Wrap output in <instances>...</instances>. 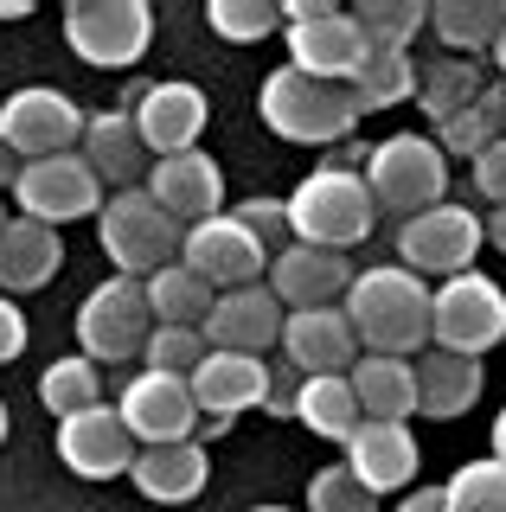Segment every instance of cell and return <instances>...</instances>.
<instances>
[{
	"mask_svg": "<svg viewBox=\"0 0 506 512\" xmlns=\"http://www.w3.org/2000/svg\"><path fill=\"white\" fill-rule=\"evenodd\" d=\"M148 192L161 212L180 224H199V218H218L225 212V173H218V160L205 154V148H186V154H167V160H154L148 167Z\"/></svg>",
	"mask_w": 506,
	"mask_h": 512,
	"instance_id": "18",
	"label": "cell"
},
{
	"mask_svg": "<svg viewBox=\"0 0 506 512\" xmlns=\"http://www.w3.org/2000/svg\"><path fill=\"white\" fill-rule=\"evenodd\" d=\"M116 416L122 429L135 436V448H154V442H193V391L186 378H167V372H135L116 397Z\"/></svg>",
	"mask_w": 506,
	"mask_h": 512,
	"instance_id": "15",
	"label": "cell"
},
{
	"mask_svg": "<svg viewBox=\"0 0 506 512\" xmlns=\"http://www.w3.org/2000/svg\"><path fill=\"white\" fill-rule=\"evenodd\" d=\"M148 327H154L148 295H141V282H129V276H103V282L84 295V308H77V340H84V359H90V365L141 359Z\"/></svg>",
	"mask_w": 506,
	"mask_h": 512,
	"instance_id": "11",
	"label": "cell"
},
{
	"mask_svg": "<svg viewBox=\"0 0 506 512\" xmlns=\"http://www.w3.org/2000/svg\"><path fill=\"white\" fill-rule=\"evenodd\" d=\"M141 295H148V314H154V327H199L205 314H212V282H199L186 263H167V269H154L148 282H141Z\"/></svg>",
	"mask_w": 506,
	"mask_h": 512,
	"instance_id": "30",
	"label": "cell"
},
{
	"mask_svg": "<svg viewBox=\"0 0 506 512\" xmlns=\"http://www.w3.org/2000/svg\"><path fill=\"white\" fill-rule=\"evenodd\" d=\"M0 442H7V404H0Z\"/></svg>",
	"mask_w": 506,
	"mask_h": 512,
	"instance_id": "52",
	"label": "cell"
},
{
	"mask_svg": "<svg viewBox=\"0 0 506 512\" xmlns=\"http://www.w3.org/2000/svg\"><path fill=\"white\" fill-rule=\"evenodd\" d=\"M58 269H65V237L13 212L7 231H0V295L20 301V295H33V288H45Z\"/></svg>",
	"mask_w": 506,
	"mask_h": 512,
	"instance_id": "27",
	"label": "cell"
},
{
	"mask_svg": "<svg viewBox=\"0 0 506 512\" xmlns=\"http://www.w3.org/2000/svg\"><path fill=\"white\" fill-rule=\"evenodd\" d=\"M109 192L97 186V173L84 167V154H45V160H20V180H13V205L20 218L45 224V231H65L77 218H97Z\"/></svg>",
	"mask_w": 506,
	"mask_h": 512,
	"instance_id": "10",
	"label": "cell"
},
{
	"mask_svg": "<svg viewBox=\"0 0 506 512\" xmlns=\"http://www.w3.org/2000/svg\"><path fill=\"white\" fill-rule=\"evenodd\" d=\"M500 116H506V84H500V77H487V90L474 96L462 116H449V122L436 128V148L449 154V160H474L481 148H494V141H500Z\"/></svg>",
	"mask_w": 506,
	"mask_h": 512,
	"instance_id": "33",
	"label": "cell"
},
{
	"mask_svg": "<svg viewBox=\"0 0 506 512\" xmlns=\"http://www.w3.org/2000/svg\"><path fill=\"white\" fill-rule=\"evenodd\" d=\"M423 26H436V39L449 45L455 58H481L506 26V0H436V7L423 13Z\"/></svg>",
	"mask_w": 506,
	"mask_h": 512,
	"instance_id": "28",
	"label": "cell"
},
{
	"mask_svg": "<svg viewBox=\"0 0 506 512\" xmlns=\"http://www.w3.org/2000/svg\"><path fill=\"white\" fill-rule=\"evenodd\" d=\"M205 26L225 45H257V39H270V32H282L270 0H212V7H205Z\"/></svg>",
	"mask_w": 506,
	"mask_h": 512,
	"instance_id": "37",
	"label": "cell"
},
{
	"mask_svg": "<svg viewBox=\"0 0 506 512\" xmlns=\"http://www.w3.org/2000/svg\"><path fill=\"white\" fill-rule=\"evenodd\" d=\"M500 141H506V116H500Z\"/></svg>",
	"mask_w": 506,
	"mask_h": 512,
	"instance_id": "54",
	"label": "cell"
},
{
	"mask_svg": "<svg viewBox=\"0 0 506 512\" xmlns=\"http://www.w3.org/2000/svg\"><path fill=\"white\" fill-rule=\"evenodd\" d=\"M391 512H442V487H410Z\"/></svg>",
	"mask_w": 506,
	"mask_h": 512,
	"instance_id": "45",
	"label": "cell"
},
{
	"mask_svg": "<svg viewBox=\"0 0 506 512\" xmlns=\"http://www.w3.org/2000/svg\"><path fill=\"white\" fill-rule=\"evenodd\" d=\"M282 301L270 295L263 282H250V288H225V295L212 301V314L199 320V333H205V346L212 352H250V359H263L276 340H282Z\"/></svg>",
	"mask_w": 506,
	"mask_h": 512,
	"instance_id": "20",
	"label": "cell"
},
{
	"mask_svg": "<svg viewBox=\"0 0 506 512\" xmlns=\"http://www.w3.org/2000/svg\"><path fill=\"white\" fill-rule=\"evenodd\" d=\"M346 448V468H353V480L366 493H404V487H417V468H423V455H417V436H410V423H378V416H359V429L340 442Z\"/></svg>",
	"mask_w": 506,
	"mask_h": 512,
	"instance_id": "17",
	"label": "cell"
},
{
	"mask_svg": "<svg viewBox=\"0 0 506 512\" xmlns=\"http://www.w3.org/2000/svg\"><path fill=\"white\" fill-rule=\"evenodd\" d=\"M366 160H372V148H366V141H340V148L327 154L321 167H340V173H366Z\"/></svg>",
	"mask_w": 506,
	"mask_h": 512,
	"instance_id": "44",
	"label": "cell"
},
{
	"mask_svg": "<svg viewBox=\"0 0 506 512\" xmlns=\"http://www.w3.org/2000/svg\"><path fill=\"white\" fill-rule=\"evenodd\" d=\"M442 512H506V468L494 455L462 461L442 480Z\"/></svg>",
	"mask_w": 506,
	"mask_h": 512,
	"instance_id": "36",
	"label": "cell"
},
{
	"mask_svg": "<svg viewBox=\"0 0 506 512\" xmlns=\"http://www.w3.org/2000/svg\"><path fill=\"white\" fill-rule=\"evenodd\" d=\"M410 365H417V416H436V423L468 416L487 384L481 359H462V352H442V346H423Z\"/></svg>",
	"mask_w": 506,
	"mask_h": 512,
	"instance_id": "26",
	"label": "cell"
},
{
	"mask_svg": "<svg viewBox=\"0 0 506 512\" xmlns=\"http://www.w3.org/2000/svg\"><path fill=\"white\" fill-rule=\"evenodd\" d=\"M468 167H474V186H481V199H487V205H506V141L481 148Z\"/></svg>",
	"mask_w": 506,
	"mask_h": 512,
	"instance_id": "41",
	"label": "cell"
},
{
	"mask_svg": "<svg viewBox=\"0 0 506 512\" xmlns=\"http://www.w3.org/2000/svg\"><path fill=\"white\" fill-rule=\"evenodd\" d=\"M346 391H353L359 416L410 423V416H417V365L391 359V352H359V359L346 365Z\"/></svg>",
	"mask_w": 506,
	"mask_h": 512,
	"instance_id": "25",
	"label": "cell"
},
{
	"mask_svg": "<svg viewBox=\"0 0 506 512\" xmlns=\"http://www.w3.org/2000/svg\"><path fill=\"white\" fill-rule=\"evenodd\" d=\"M20 352H26V314L13 295H0V365L20 359Z\"/></svg>",
	"mask_w": 506,
	"mask_h": 512,
	"instance_id": "42",
	"label": "cell"
},
{
	"mask_svg": "<svg viewBox=\"0 0 506 512\" xmlns=\"http://www.w3.org/2000/svg\"><path fill=\"white\" fill-rule=\"evenodd\" d=\"M353 282V256L346 250H321V244H282L263 269V288L282 301V308H334Z\"/></svg>",
	"mask_w": 506,
	"mask_h": 512,
	"instance_id": "16",
	"label": "cell"
},
{
	"mask_svg": "<svg viewBox=\"0 0 506 512\" xmlns=\"http://www.w3.org/2000/svg\"><path fill=\"white\" fill-rule=\"evenodd\" d=\"M257 109H263V128L282 141H302V148H340L353 141L359 128V103L346 84H321V77L295 71V64H276L257 90Z\"/></svg>",
	"mask_w": 506,
	"mask_h": 512,
	"instance_id": "2",
	"label": "cell"
},
{
	"mask_svg": "<svg viewBox=\"0 0 506 512\" xmlns=\"http://www.w3.org/2000/svg\"><path fill=\"white\" fill-rule=\"evenodd\" d=\"M199 359H205V333L199 327H148V340H141V365H148V372L186 378Z\"/></svg>",
	"mask_w": 506,
	"mask_h": 512,
	"instance_id": "38",
	"label": "cell"
},
{
	"mask_svg": "<svg viewBox=\"0 0 506 512\" xmlns=\"http://www.w3.org/2000/svg\"><path fill=\"white\" fill-rule=\"evenodd\" d=\"M180 263L193 269L199 282H212V295H225V288L263 282L270 250H263L231 212H218V218H199V224H186V231H180Z\"/></svg>",
	"mask_w": 506,
	"mask_h": 512,
	"instance_id": "12",
	"label": "cell"
},
{
	"mask_svg": "<svg viewBox=\"0 0 506 512\" xmlns=\"http://www.w3.org/2000/svg\"><path fill=\"white\" fill-rule=\"evenodd\" d=\"M33 13V0H0V20H26Z\"/></svg>",
	"mask_w": 506,
	"mask_h": 512,
	"instance_id": "49",
	"label": "cell"
},
{
	"mask_svg": "<svg viewBox=\"0 0 506 512\" xmlns=\"http://www.w3.org/2000/svg\"><path fill=\"white\" fill-rule=\"evenodd\" d=\"M340 314L353 327L359 352H391V359H417L430 346V282H417L398 263L353 269L340 295Z\"/></svg>",
	"mask_w": 506,
	"mask_h": 512,
	"instance_id": "1",
	"label": "cell"
},
{
	"mask_svg": "<svg viewBox=\"0 0 506 512\" xmlns=\"http://www.w3.org/2000/svg\"><path fill=\"white\" fill-rule=\"evenodd\" d=\"M481 212H468V205H455V199H442L430 205V212H410L398 224V269H410L417 282H449V276H462V269L481 256Z\"/></svg>",
	"mask_w": 506,
	"mask_h": 512,
	"instance_id": "9",
	"label": "cell"
},
{
	"mask_svg": "<svg viewBox=\"0 0 506 512\" xmlns=\"http://www.w3.org/2000/svg\"><path fill=\"white\" fill-rule=\"evenodd\" d=\"M308 512H378V493H366L353 480V468L334 461V468H321L308 480Z\"/></svg>",
	"mask_w": 506,
	"mask_h": 512,
	"instance_id": "39",
	"label": "cell"
},
{
	"mask_svg": "<svg viewBox=\"0 0 506 512\" xmlns=\"http://www.w3.org/2000/svg\"><path fill=\"white\" fill-rule=\"evenodd\" d=\"M346 90H353L359 116H372V109H398L417 96V58L410 52H366L353 77H346Z\"/></svg>",
	"mask_w": 506,
	"mask_h": 512,
	"instance_id": "32",
	"label": "cell"
},
{
	"mask_svg": "<svg viewBox=\"0 0 506 512\" xmlns=\"http://www.w3.org/2000/svg\"><path fill=\"white\" fill-rule=\"evenodd\" d=\"M282 39H289V64L321 84H346L366 64V39H359L353 13L334 0H276Z\"/></svg>",
	"mask_w": 506,
	"mask_h": 512,
	"instance_id": "5",
	"label": "cell"
},
{
	"mask_svg": "<svg viewBox=\"0 0 506 512\" xmlns=\"http://www.w3.org/2000/svg\"><path fill=\"white\" fill-rule=\"evenodd\" d=\"M250 512H295V506H250Z\"/></svg>",
	"mask_w": 506,
	"mask_h": 512,
	"instance_id": "51",
	"label": "cell"
},
{
	"mask_svg": "<svg viewBox=\"0 0 506 512\" xmlns=\"http://www.w3.org/2000/svg\"><path fill=\"white\" fill-rule=\"evenodd\" d=\"M129 480H135L141 500H154V506H186L212 480V455L199 442H154V448H135Z\"/></svg>",
	"mask_w": 506,
	"mask_h": 512,
	"instance_id": "24",
	"label": "cell"
},
{
	"mask_svg": "<svg viewBox=\"0 0 506 512\" xmlns=\"http://www.w3.org/2000/svg\"><path fill=\"white\" fill-rule=\"evenodd\" d=\"M506 340V288L481 269H462L442 288H430V346L481 359Z\"/></svg>",
	"mask_w": 506,
	"mask_h": 512,
	"instance_id": "6",
	"label": "cell"
},
{
	"mask_svg": "<svg viewBox=\"0 0 506 512\" xmlns=\"http://www.w3.org/2000/svg\"><path fill=\"white\" fill-rule=\"evenodd\" d=\"M494 461L506 468V404H500V416H494Z\"/></svg>",
	"mask_w": 506,
	"mask_h": 512,
	"instance_id": "48",
	"label": "cell"
},
{
	"mask_svg": "<svg viewBox=\"0 0 506 512\" xmlns=\"http://www.w3.org/2000/svg\"><path fill=\"white\" fill-rule=\"evenodd\" d=\"M58 461L77 480H116L135 461V436L122 429L116 404H90L77 416H58Z\"/></svg>",
	"mask_w": 506,
	"mask_h": 512,
	"instance_id": "19",
	"label": "cell"
},
{
	"mask_svg": "<svg viewBox=\"0 0 506 512\" xmlns=\"http://www.w3.org/2000/svg\"><path fill=\"white\" fill-rule=\"evenodd\" d=\"M0 231H7V205H0Z\"/></svg>",
	"mask_w": 506,
	"mask_h": 512,
	"instance_id": "53",
	"label": "cell"
},
{
	"mask_svg": "<svg viewBox=\"0 0 506 512\" xmlns=\"http://www.w3.org/2000/svg\"><path fill=\"white\" fill-rule=\"evenodd\" d=\"M129 122H135L141 148H148L154 160H167V154L199 148L205 122H212V103H205L199 84H186V77H167V84H141V90H135Z\"/></svg>",
	"mask_w": 506,
	"mask_h": 512,
	"instance_id": "14",
	"label": "cell"
},
{
	"mask_svg": "<svg viewBox=\"0 0 506 512\" xmlns=\"http://www.w3.org/2000/svg\"><path fill=\"white\" fill-rule=\"evenodd\" d=\"M97 244H103L109 263H116V276L148 282L154 269L180 263V224H173L141 186H129V192H109V199H103V212H97Z\"/></svg>",
	"mask_w": 506,
	"mask_h": 512,
	"instance_id": "4",
	"label": "cell"
},
{
	"mask_svg": "<svg viewBox=\"0 0 506 512\" xmlns=\"http://www.w3.org/2000/svg\"><path fill=\"white\" fill-rule=\"evenodd\" d=\"M295 384H302V372H295V365H270V391H263V410L289 416V410H295Z\"/></svg>",
	"mask_w": 506,
	"mask_h": 512,
	"instance_id": "43",
	"label": "cell"
},
{
	"mask_svg": "<svg viewBox=\"0 0 506 512\" xmlns=\"http://www.w3.org/2000/svg\"><path fill=\"white\" fill-rule=\"evenodd\" d=\"M481 90H487L481 58H436L430 71H417V109H423L436 128L449 122V116H462V109H468Z\"/></svg>",
	"mask_w": 506,
	"mask_h": 512,
	"instance_id": "31",
	"label": "cell"
},
{
	"mask_svg": "<svg viewBox=\"0 0 506 512\" xmlns=\"http://www.w3.org/2000/svg\"><path fill=\"white\" fill-rule=\"evenodd\" d=\"M77 154H84V167L97 173V186H103V192H129V186H141V173L154 167V154L141 148L129 109H103V116H84Z\"/></svg>",
	"mask_w": 506,
	"mask_h": 512,
	"instance_id": "23",
	"label": "cell"
},
{
	"mask_svg": "<svg viewBox=\"0 0 506 512\" xmlns=\"http://www.w3.org/2000/svg\"><path fill=\"white\" fill-rule=\"evenodd\" d=\"M231 218L244 224V231L257 237V244L270 250V256H276L282 244H289V212H282V199H270V192H257V199H244V205H237Z\"/></svg>",
	"mask_w": 506,
	"mask_h": 512,
	"instance_id": "40",
	"label": "cell"
},
{
	"mask_svg": "<svg viewBox=\"0 0 506 512\" xmlns=\"http://www.w3.org/2000/svg\"><path fill=\"white\" fill-rule=\"evenodd\" d=\"M366 186L385 212H404V218L430 212V205H442V192H449V154L436 148V135H417V128L385 135L366 160Z\"/></svg>",
	"mask_w": 506,
	"mask_h": 512,
	"instance_id": "7",
	"label": "cell"
},
{
	"mask_svg": "<svg viewBox=\"0 0 506 512\" xmlns=\"http://www.w3.org/2000/svg\"><path fill=\"white\" fill-rule=\"evenodd\" d=\"M84 135V109L52 84H26L0 103V141L20 160H45V154H71Z\"/></svg>",
	"mask_w": 506,
	"mask_h": 512,
	"instance_id": "13",
	"label": "cell"
},
{
	"mask_svg": "<svg viewBox=\"0 0 506 512\" xmlns=\"http://www.w3.org/2000/svg\"><path fill=\"white\" fill-rule=\"evenodd\" d=\"M346 13H353L366 52H410L430 7H417V0H366V7H346Z\"/></svg>",
	"mask_w": 506,
	"mask_h": 512,
	"instance_id": "35",
	"label": "cell"
},
{
	"mask_svg": "<svg viewBox=\"0 0 506 512\" xmlns=\"http://www.w3.org/2000/svg\"><path fill=\"white\" fill-rule=\"evenodd\" d=\"M65 45L97 71H129L154 45V7L148 0H71Z\"/></svg>",
	"mask_w": 506,
	"mask_h": 512,
	"instance_id": "8",
	"label": "cell"
},
{
	"mask_svg": "<svg viewBox=\"0 0 506 512\" xmlns=\"http://www.w3.org/2000/svg\"><path fill=\"white\" fill-rule=\"evenodd\" d=\"M295 423L314 429L321 442H346L359 429V404L353 391H346V372H327V378H302L295 384Z\"/></svg>",
	"mask_w": 506,
	"mask_h": 512,
	"instance_id": "29",
	"label": "cell"
},
{
	"mask_svg": "<svg viewBox=\"0 0 506 512\" xmlns=\"http://www.w3.org/2000/svg\"><path fill=\"white\" fill-rule=\"evenodd\" d=\"M487 58H494V71L506 77V26H500V39H494V45H487Z\"/></svg>",
	"mask_w": 506,
	"mask_h": 512,
	"instance_id": "50",
	"label": "cell"
},
{
	"mask_svg": "<svg viewBox=\"0 0 506 512\" xmlns=\"http://www.w3.org/2000/svg\"><path fill=\"white\" fill-rule=\"evenodd\" d=\"M289 212V244H321V250H353L372 237L378 199L366 186V173H340V167H314L302 186L282 199Z\"/></svg>",
	"mask_w": 506,
	"mask_h": 512,
	"instance_id": "3",
	"label": "cell"
},
{
	"mask_svg": "<svg viewBox=\"0 0 506 512\" xmlns=\"http://www.w3.org/2000/svg\"><path fill=\"white\" fill-rule=\"evenodd\" d=\"M39 404L52 416H77L90 404H103V365H90L84 352H65L39 372Z\"/></svg>",
	"mask_w": 506,
	"mask_h": 512,
	"instance_id": "34",
	"label": "cell"
},
{
	"mask_svg": "<svg viewBox=\"0 0 506 512\" xmlns=\"http://www.w3.org/2000/svg\"><path fill=\"white\" fill-rule=\"evenodd\" d=\"M481 237H487V244H494V250L506 256V205H494V212L481 218Z\"/></svg>",
	"mask_w": 506,
	"mask_h": 512,
	"instance_id": "46",
	"label": "cell"
},
{
	"mask_svg": "<svg viewBox=\"0 0 506 512\" xmlns=\"http://www.w3.org/2000/svg\"><path fill=\"white\" fill-rule=\"evenodd\" d=\"M282 365H295L302 378H327V372H346V365L359 359V340L353 327H346L340 301L334 308H295L282 314Z\"/></svg>",
	"mask_w": 506,
	"mask_h": 512,
	"instance_id": "21",
	"label": "cell"
},
{
	"mask_svg": "<svg viewBox=\"0 0 506 512\" xmlns=\"http://www.w3.org/2000/svg\"><path fill=\"white\" fill-rule=\"evenodd\" d=\"M13 180H20V154L0 141V186H13Z\"/></svg>",
	"mask_w": 506,
	"mask_h": 512,
	"instance_id": "47",
	"label": "cell"
},
{
	"mask_svg": "<svg viewBox=\"0 0 506 512\" xmlns=\"http://www.w3.org/2000/svg\"><path fill=\"white\" fill-rule=\"evenodd\" d=\"M186 391H193L199 416H244L270 391V365L250 359V352H212L205 346V359L186 372Z\"/></svg>",
	"mask_w": 506,
	"mask_h": 512,
	"instance_id": "22",
	"label": "cell"
}]
</instances>
